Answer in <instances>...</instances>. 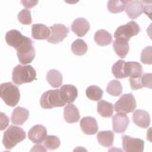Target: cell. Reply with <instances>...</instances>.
I'll list each match as a JSON object with an SVG mask.
<instances>
[{
  "instance_id": "1",
  "label": "cell",
  "mask_w": 152,
  "mask_h": 152,
  "mask_svg": "<svg viewBox=\"0 0 152 152\" xmlns=\"http://www.w3.org/2000/svg\"><path fill=\"white\" fill-rule=\"evenodd\" d=\"M36 79V70L31 66L18 65L12 70V81L15 85L31 83Z\"/></svg>"
},
{
  "instance_id": "2",
  "label": "cell",
  "mask_w": 152,
  "mask_h": 152,
  "mask_svg": "<svg viewBox=\"0 0 152 152\" xmlns=\"http://www.w3.org/2000/svg\"><path fill=\"white\" fill-rule=\"evenodd\" d=\"M26 138V133L21 127L15 126H10L4 132L3 145L7 149H12Z\"/></svg>"
},
{
  "instance_id": "3",
  "label": "cell",
  "mask_w": 152,
  "mask_h": 152,
  "mask_svg": "<svg viewBox=\"0 0 152 152\" xmlns=\"http://www.w3.org/2000/svg\"><path fill=\"white\" fill-rule=\"evenodd\" d=\"M0 98L10 107H15L20 100L19 88L12 83H4L0 85Z\"/></svg>"
},
{
  "instance_id": "4",
  "label": "cell",
  "mask_w": 152,
  "mask_h": 152,
  "mask_svg": "<svg viewBox=\"0 0 152 152\" xmlns=\"http://www.w3.org/2000/svg\"><path fill=\"white\" fill-rule=\"evenodd\" d=\"M40 106L43 108H53L64 107L65 104L62 102L59 95V89L48 90L42 94L40 98Z\"/></svg>"
},
{
  "instance_id": "5",
  "label": "cell",
  "mask_w": 152,
  "mask_h": 152,
  "mask_svg": "<svg viewBox=\"0 0 152 152\" xmlns=\"http://www.w3.org/2000/svg\"><path fill=\"white\" fill-rule=\"evenodd\" d=\"M113 107L118 113L126 114L133 112L136 109V100L131 93L124 94Z\"/></svg>"
},
{
  "instance_id": "6",
  "label": "cell",
  "mask_w": 152,
  "mask_h": 152,
  "mask_svg": "<svg viewBox=\"0 0 152 152\" xmlns=\"http://www.w3.org/2000/svg\"><path fill=\"white\" fill-rule=\"evenodd\" d=\"M140 31H141V28L139 25L134 21H130L127 24H126V25L119 27L116 30L115 33H114V37L122 38V39L128 41L131 37L137 35L138 33L140 32Z\"/></svg>"
},
{
  "instance_id": "7",
  "label": "cell",
  "mask_w": 152,
  "mask_h": 152,
  "mask_svg": "<svg viewBox=\"0 0 152 152\" xmlns=\"http://www.w3.org/2000/svg\"><path fill=\"white\" fill-rule=\"evenodd\" d=\"M6 42L9 46L14 48L15 50H18L25 44L32 42L31 38L24 36L20 31L16 30H12L6 33Z\"/></svg>"
},
{
  "instance_id": "8",
  "label": "cell",
  "mask_w": 152,
  "mask_h": 152,
  "mask_svg": "<svg viewBox=\"0 0 152 152\" xmlns=\"http://www.w3.org/2000/svg\"><path fill=\"white\" fill-rule=\"evenodd\" d=\"M69 28L63 24H54L50 28V36L48 42L51 44H57L63 41L68 36Z\"/></svg>"
},
{
  "instance_id": "9",
  "label": "cell",
  "mask_w": 152,
  "mask_h": 152,
  "mask_svg": "<svg viewBox=\"0 0 152 152\" xmlns=\"http://www.w3.org/2000/svg\"><path fill=\"white\" fill-rule=\"evenodd\" d=\"M123 149L125 152H144L145 142L139 138H132L127 135L122 137Z\"/></svg>"
},
{
  "instance_id": "10",
  "label": "cell",
  "mask_w": 152,
  "mask_h": 152,
  "mask_svg": "<svg viewBox=\"0 0 152 152\" xmlns=\"http://www.w3.org/2000/svg\"><path fill=\"white\" fill-rule=\"evenodd\" d=\"M17 50V57L22 65H28L33 61L35 57V50L32 46V42L28 43L19 48Z\"/></svg>"
},
{
  "instance_id": "11",
  "label": "cell",
  "mask_w": 152,
  "mask_h": 152,
  "mask_svg": "<svg viewBox=\"0 0 152 152\" xmlns=\"http://www.w3.org/2000/svg\"><path fill=\"white\" fill-rule=\"evenodd\" d=\"M59 95L60 98L66 104H72L75 99L78 96V90L73 85H64L59 88Z\"/></svg>"
},
{
  "instance_id": "12",
  "label": "cell",
  "mask_w": 152,
  "mask_h": 152,
  "mask_svg": "<svg viewBox=\"0 0 152 152\" xmlns=\"http://www.w3.org/2000/svg\"><path fill=\"white\" fill-rule=\"evenodd\" d=\"M129 119L126 114L117 113L112 117V127L114 132L116 133H124L128 126Z\"/></svg>"
},
{
  "instance_id": "13",
  "label": "cell",
  "mask_w": 152,
  "mask_h": 152,
  "mask_svg": "<svg viewBox=\"0 0 152 152\" xmlns=\"http://www.w3.org/2000/svg\"><path fill=\"white\" fill-rule=\"evenodd\" d=\"M28 136L32 142L40 145L47 137V128L42 125H36L31 128Z\"/></svg>"
},
{
  "instance_id": "14",
  "label": "cell",
  "mask_w": 152,
  "mask_h": 152,
  "mask_svg": "<svg viewBox=\"0 0 152 152\" xmlns=\"http://www.w3.org/2000/svg\"><path fill=\"white\" fill-rule=\"evenodd\" d=\"M80 126L82 131L87 135L96 134L98 131L97 121L93 117H84L80 121Z\"/></svg>"
},
{
  "instance_id": "15",
  "label": "cell",
  "mask_w": 152,
  "mask_h": 152,
  "mask_svg": "<svg viewBox=\"0 0 152 152\" xmlns=\"http://www.w3.org/2000/svg\"><path fill=\"white\" fill-rule=\"evenodd\" d=\"M89 23L85 18H77L73 21L71 25V31L79 37H83L89 31Z\"/></svg>"
},
{
  "instance_id": "16",
  "label": "cell",
  "mask_w": 152,
  "mask_h": 152,
  "mask_svg": "<svg viewBox=\"0 0 152 152\" xmlns=\"http://www.w3.org/2000/svg\"><path fill=\"white\" fill-rule=\"evenodd\" d=\"M133 122L135 125L142 128H146L150 125V116L147 111L142 110V109H137L134 110L133 113Z\"/></svg>"
},
{
  "instance_id": "17",
  "label": "cell",
  "mask_w": 152,
  "mask_h": 152,
  "mask_svg": "<svg viewBox=\"0 0 152 152\" xmlns=\"http://www.w3.org/2000/svg\"><path fill=\"white\" fill-rule=\"evenodd\" d=\"M125 10L128 17L131 19H136L144 12L145 8L142 2L138 1V0H133V1L129 2L126 5Z\"/></svg>"
},
{
  "instance_id": "18",
  "label": "cell",
  "mask_w": 152,
  "mask_h": 152,
  "mask_svg": "<svg viewBox=\"0 0 152 152\" xmlns=\"http://www.w3.org/2000/svg\"><path fill=\"white\" fill-rule=\"evenodd\" d=\"M130 86L132 89H140L142 88H152V75L151 73H145L142 74L140 78L137 79H130Z\"/></svg>"
},
{
  "instance_id": "19",
  "label": "cell",
  "mask_w": 152,
  "mask_h": 152,
  "mask_svg": "<svg viewBox=\"0 0 152 152\" xmlns=\"http://www.w3.org/2000/svg\"><path fill=\"white\" fill-rule=\"evenodd\" d=\"M28 115H30V112H28V109H26L25 107H17L12 111L11 120L14 125L21 126L28 120Z\"/></svg>"
},
{
  "instance_id": "20",
  "label": "cell",
  "mask_w": 152,
  "mask_h": 152,
  "mask_svg": "<svg viewBox=\"0 0 152 152\" xmlns=\"http://www.w3.org/2000/svg\"><path fill=\"white\" fill-rule=\"evenodd\" d=\"M64 119L69 124L78 122L80 119V112L78 108L72 104H66L64 108Z\"/></svg>"
},
{
  "instance_id": "21",
  "label": "cell",
  "mask_w": 152,
  "mask_h": 152,
  "mask_svg": "<svg viewBox=\"0 0 152 152\" xmlns=\"http://www.w3.org/2000/svg\"><path fill=\"white\" fill-rule=\"evenodd\" d=\"M31 35L36 40L48 39L50 36V28L43 24H34L31 28Z\"/></svg>"
},
{
  "instance_id": "22",
  "label": "cell",
  "mask_w": 152,
  "mask_h": 152,
  "mask_svg": "<svg viewBox=\"0 0 152 152\" xmlns=\"http://www.w3.org/2000/svg\"><path fill=\"white\" fill-rule=\"evenodd\" d=\"M113 49L115 50L116 54L120 57V58H125L127 55L128 51H129V45H128V41L122 39V38H116L115 41L113 43Z\"/></svg>"
},
{
  "instance_id": "23",
  "label": "cell",
  "mask_w": 152,
  "mask_h": 152,
  "mask_svg": "<svg viewBox=\"0 0 152 152\" xmlns=\"http://www.w3.org/2000/svg\"><path fill=\"white\" fill-rule=\"evenodd\" d=\"M126 68L127 75L129 76L130 79H137L140 78L142 75V68L141 64L137 62H126Z\"/></svg>"
},
{
  "instance_id": "24",
  "label": "cell",
  "mask_w": 152,
  "mask_h": 152,
  "mask_svg": "<svg viewBox=\"0 0 152 152\" xmlns=\"http://www.w3.org/2000/svg\"><path fill=\"white\" fill-rule=\"evenodd\" d=\"M47 81L52 88H60L63 82V76L57 69H50L47 73Z\"/></svg>"
},
{
  "instance_id": "25",
  "label": "cell",
  "mask_w": 152,
  "mask_h": 152,
  "mask_svg": "<svg viewBox=\"0 0 152 152\" xmlns=\"http://www.w3.org/2000/svg\"><path fill=\"white\" fill-rule=\"evenodd\" d=\"M94 41L99 46H107L112 42V36L108 31L104 30H99L94 34Z\"/></svg>"
},
{
  "instance_id": "26",
  "label": "cell",
  "mask_w": 152,
  "mask_h": 152,
  "mask_svg": "<svg viewBox=\"0 0 152 152\" xmlns=\"http://www.w3.org/2000/svg\"><path fill=\"white\" fill-rule=\"evenodd\" d=\"M97 111L102 117L109 118V117H111L113 115V111H114L113 104L111 103H109V102L103 101V100H102V101H98Z\"/></svg>"
},
{
  "instance_id": "27",
  "label": "cell",
  "mask_w": 152,
  "mask_h": 152,
  "mask_svg": "<svg viewBox=\"0 0 152 152\" xmlns=\"http://www.w3.org/2000/svg\"><path fill=\"white\" fill-rule=\"evenodd\" d=\"M97 140L99 144L104 146V147H109L111 146L114 141V133L112 131H100L97 134Z\"/></svg>"
},
{
  "instance_id": "28",
  "label": "cell",
  "mask_w": 152,
  "mask_h": 152,
  "mask_svg": "<svg viewBox=\"0 0 152 152\" xmlns=\"http://www.w3.org/2000/svg\"><path fill=\"white\" fill-rule=\"evenodd\" d=\"M112 73L117 79L128 77L126 68V62L124 60H119L112 66Z\"/></svg>"
},
{
  "instance_id": "29",
  "label": "cell",
  "mask_w": 152,
  "mask_h": 152,
  "mask_svg": "<svg viewBox=\"0 0 152 152\" xmlns=\"http://www.w3.org/2000/svg\"><path fill=\"white\" fill-rule=\"evenodd\" d=\"M103 90L100 88L98 86H90L86 90V95L87 97L92 101H101L103 97Z\"/></svg>"
},
{
  "instance_id": "30",
  "label": "cell",
  "mask_w": 152,
  "mask_h": 152,
  "mask_svg": "<svg viewBox=\"0 0 152 152\" xmlns=\"http://www.w3.org/2000/svg\"><path fill=\"white\" fill-rule=\"evenodd\" d=\"M71 50L75 55H84L88 51V45L84 40L77 39L75 40L71 45Z\"/></svg>"
},
{
  "instance_id": "31",
  "label": "cell",
  "mask_w": 152,
  "mask_h": 152,
  "mask_svg": "<svg viewBox=\"0 0 152 152\" xmlns=\"http://www.w3.org/2000/svg\"><path fill=\"white\" fill-rule=\"evenodd\" d=\"M122 91H123V87H122V84L120 83V81L113 80L108 83L107 87V93L112 95V96H120L122 94Z\"/></svg>"
},
{
  "instance_id": "32",
  "label": "cell",
  "mask_w": 152,
  "mask_h": 152,
  "mask_svg": "<svg viewBox=\"0 0 152 152\" xmlns=\"http://www.w3.org/2000/svg\"><path fill=\"white\" fill-rule=\"evenodd\" d=\"M125 8H126L125 4L121 0H108L107 2V9L112 13L122 12L125 10Z\"/></svg>"
},
{
  "instance_id": "33",
  "label": "cell",
  "mask_w": 152,
  "mask_h": 152,
  "mask_svg": "<svg viewBox=\"0 0 152 152\" xmlns=\"http://www.w3.org/2000/svg\"><path fill=\"white\" fill-rule=\"evenodd\" d=\"M44 144H45L46 148L50 149V150H54V149H57L60 146V140L57 136L50 135V136H47L45 138Z\"/></svg>"
},
{
  "instance_id": "34",
  "label": "cell",
  "mask_w": 152,
  "mask_h": 152,
  "mask_svg": "<svg viewBox=\"0 0 152 152\" xmlns=\"http://www.w3.org/2000/svg\"><path fill=\"white\" fill-rule=\"evenodd\" d=\"M18 20L23 25H30L31 23L32 19H31V12L28 10H22V11L18 13Z\"/></svg>"
},
{
  "instance_id": "35",
  "label": "cell",
  "mask_w": 152,
  "mask_h": 152,
  "mask_svg": "<svg viewBox=\"0 0 152 152\" xmlns=\"http://www.w3.org/2000/svg\"><path fill=\"white\" fill-rule=\"evenodd\" d=\"M141 61L144 64L151 65L152 64V47H146L142 51Z\"/></svg>"
},
{
  "instance_id": "36",
  "label": "cell",
  "mask_w": 152,
  "mask_h": 152,
  "mask_svg": "<svg viewBox=\"0 0 152 152\" xmlns=\"http://www.w3.org/2000/svg\"><path fill=\"white\" fill-rule=\"evenodd\" d=\"M10 119L3 112H0V130H4L9 126Z\"/></svg>"
},
{
  "instance_id": "37",
  "label": "cell",
  "mask_w": 152,
  "mask_h": 152,
  "mask_svg": "<svg viewBox=\"0 0 152 152\" xmlns=\"http://www.w3.org/2000/svg\"><path fill=\"white\" fill-rule=\"evenodd\" d=\"M38 1H39V0H21V3L23 6L27 8L28 10V9H31L33 7H35L38 4Z\"/></svg>"
},
{
  "instance_id": "38",
  "label": "cell",
  "mask_w": 152,
  "mask_h": 152,
  "mask_svg": "<svg viewBox=\"0 0 152 152\" xmlns=\"http://www.w3.org/2000/svg\"><path fill=\"white\" fill-rule=\"evenodd\" d=\"M30 152H47V149L45 146H43L41 145H35L34 146H32V148L31 149Z\"/></svg>"
},
{
  "instance_id": "39",
  "label": "cell",
  "mask_w": 152,
  "mask_h": 152,
  "mask_svg": "<svg viewBox=\"0 0 152 152\" xmlns=\"http://www.w3.org/2000/svg\"><path fill=\"white\" fill-rule=\"evenodd\" d=\"M73 152H88V150L83 146H78V147H76V148H74Z\"/></svg>"
},
{
  "instance_id": "40",
  "label": "cell",
  "mask_w": 152,
  "mask_h": 152,
  "mask_svg": "<svg viewBox=\"0 0 152 152\" xmlns=\"http://www.w3.org/2000/svg\"><path fill=\"white\" fill-rule=\"evenodd\" d=\"M108 152H124L121 148H118V147H111L109 148Z\"/></svg>"
},
{
  "instance_id": "41",
  "label": "cell",
  "mask_w": 152,
  "mask_h": 152,
  "mask_svg": "<svg viewBox=\"0 0 152 152\" xmlns=\"http://www.w3.org/2000/svg\"><path fill=\"white\" fill-rule=\"evenodd\" d=\"M64 1L68 4H76V3H78L80 0H64Z\"/></svg>"
},
{
  "instance_id": "42",
  "label": "cell",
  "mask_w": 152,
  "mask_h": 152,
  "mask_svg": "<svg viewBox=\"0 0 152 152\" xmlns=\"http://www.w3.org/2000/svg\"><path fill=\"white\" fill-rule=\"evenodd\" d=\"M142 1L144 3H145V4H151L152 0H142Z\"/></svg>"
},
{
  "instance_id": "43",
  "label": "cell",
  "mask_w": 152,
  "mask_h": 152,
  "mask_svg": "<svg viewBox=\"0 0 152 152\" xmlns=\"http://www.w3.org/2000/svg\"><path fill=\"white\" fill-rule=\"evenodd\" d=\"M121 1H122L124 4H126V3H129V2L133 1V0H121Z\"/></svg>"
},
{
  "instance_id": "44",
  "label": "cell",
  "mask_w": 152,
  "mask_h": 152,
  "mask_svg": "<svg viewBox=\"0 0 152 152\" xmlns=\"http://www.w3.org/2000/svg\"><path fill=\"white\" fill-rule=\"evenodd\" d=\"M4 152H10V151H4Z\"/></svg>"
}]
</instances>
